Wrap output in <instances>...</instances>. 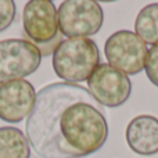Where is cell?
Masks as SVG:
<instances>
[{"label":"cell","mask_w":158,"mask_h":158,"mask_svg":"<svg viewBox=\"0 0 158 158\" xmlns=\"http://www.w3.org/2000/svg\"><path fill=\"white\" fill-rule=\"evenodd\" d=\"M25 135L39 158H85L104 146L108 123L86 87L56 82L36 94Z\"/></svg>","instance_id":"obj_1"},{"label":"cell","mask_w":158,"mask_h":158,"mask_svg":"<svg viewBox=\"0 0 158 158\" xmlns=\"http://www.w3.org/2000/svg\"><path fill=\"white\" fill-rule=\"evenodd\" d=\"M100 65V52L89 38H69L63 40L53 53V68L58 78L72 83L90 78Z\"/></svg>","instance_id":"obj_2"},{"label":"cell","mask_w":158,"mask_h":158,"mask_svg":"<svg viewBox=\"0 0 158 158\" xmlns=\"http://www.w3.org/2000/svg\"><path fill=\"white\" fill-rule=\"evenodd\" d=\"M22 27L27 38L39 49L42 57L53 54L61 43L58 14L50 0H31L22 11Z\"/></svg>","instance_id":"obj_3"},{"label":"cell","mask_w":158,"mask_h":158,"mask_svg":"<svg viewBox=\"0 0 158 158\" xmlns=\"http://www.w3.org/2000/svg\"><path fill=\"white\" fill-rule=\"evenodd\" d=\"M57 14L60 32L67 39L96 35L104 22L103 8L94 0H67L60 4Z\"/></svg>","instance_id":"obj_4"},{"label":"cell","mask_w":158,"mask_h":158,"mask_svg":"<svg viewBox=\"0 0 158 158\" xmlns=\"http://www.w3.org/2000/svg\"><path fill=\"white\" fill-rule=\"evenodd\" d=\"M104 54L111 67L126 75H136L144 69L148 49L135 32L122 29L106 40Z\"/></svg>","instance_id":"obj_5"},{"label":"cell","mask_w":158,"mask_h":158,"mask_svg":"<svg viewBox=\"0 0 158 158\" xmlns=\"http://www.w3.org/2000/svg\"><path fill=\"white\" fill-rule=\"evenodd\" d=\"M42 54L29 40H0V85L29 77L40 65Z\"/></svg>","instance_id":"obj_6"},{"label":"cell","mask_w":158,"mask_h":158,"mask_svg":"<svg viewBox=\"0 0 158 158\" xmlns=\"http://www.w3.org/2000/svg\"><path fill=\"white\" fill-rule=\"evenodd\" d=\"M87 90L103 107H121L132 93L131 79L110 64H100L87 79Z\"/></svg>","instance_id":"obj_7"},{"label":"cell","mask_w":158,"mask_h":158,"mask_svg":"<svg viewBox=\"0 0 158 158\" xmlns=\"http://www.w3.org/2000/svg\"><path fill=\"white\" fill-rule=\"evenodd\" d=\"M33 85L25 79L10 81L0 85V119L18 123L29 117L36 101Z\"/></svg>","instance_id":"obj_8"},{"label":"cell","mask_w":158,"mask_h":158,"mask_svg":"<svg viewBox=\"0 0 158 158\" xmlns=\"http://www.w3.org/2000/svg\"><path fill=\"white\" fill-rule=\"evenodd\" d=\"M126 142L132 151L140 156L158 153V118L153 115H139L126 128Z\"/></svg>","instance_id":"obj_9"},{"label":"cell","mask_w":158,"mask_h":158,"mask_svg":"<svg viewBox=\"0 0 158 158\" xmlns=\"http://www.w3.org/2000/svg\"><path fill=\"white\" fill-rule=\"evenodd\" d=\"M31 146L24 132L14 126L0 128V158H29Z\"/></svg>","instance_id":"obj_10"},{"label":"cell","mask_w":158,"mask_h":158,"mask_svg":"<svg viewBox=\"0 0 158 158\" xmlns=\"http://www.w3.org/2000/svg\"><path fill=\"white\" fill-rule=\"evenodd\" d=\"M135 32L146 44H158V3L140 10L135 21Z\"/></svg>","instance_id":"obj_11"},{"label":"cell","mask_w":158,"mask_h":158,"mask_svg":"<svg viewBox=\"0 0 158 158\" xmlns=\"http://www.w3.org/2000/svg\"><path fill=\"white\" fill-rule=\"evenodd\" d=\"M15 3L13 0H0V32L6 31L15 18Z\"/></svg>","instance_id":"obj_12"},{"label":"cell","mask_w":158,"mask_h":158,"mask_svg":"<svg viewBox=\"0 0 158 158\" xmlns=\"http://www.w3.org/2000/svg\"><path fill=\"white\" fill-rule=\"evenodd\" d=\"M146 74L154 86L158 87V44L148 50L147 61H146Z\"/></svg>","instance_id":"obj_13"}]
</instances>
